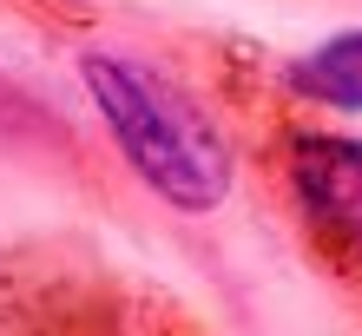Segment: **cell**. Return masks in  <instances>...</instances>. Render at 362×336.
Instances as JSON below:
<instances>
[{"mask_svg":"<svg viewBox=\"0 0 362 336\" xmlns=\"http://www.w3.org/2000/svg\"><path fill=\"white\" fill-rule=\"evenodd\" d=\"M224 93L296 244L329 284H343L362 303V139L316 125L296 99H284V79L238 66L224 73Z\"/></svg>","mask_w":362,"mask_h":336,"instance_id":"cell-1","label":"cell"},{"mask_svg":"<svg viewBox=\"0 0 362 336\" xmlns=\"http://www.w3.org/2000/svg\"><path fill=\"white\" fill-rule=\"evenodd\" d=\"M86 93L99 99L105 125H112L119 152L132 158V172L152 185L158 198H172L178 212H211L230 192V145L204 119V106L172 86L165 73L139 66L119 53H86Z\"/></svg>","mask_w":362,"mask_h":336,"instance_id":"cell-2","label":"cell"},{"mask_svg":"<svg viewBox=\"0 0 362 336\" xmlns=\"http://www.w3.org/2000/svg\"><path fill=\"white\" fill-rule=\"evenodd\" d=\"M0 336H191L152 290L112 277L79 244H27L0 257Z\"/></svg>","mask_w":362,"mask_h":336,"instance_id":"cell-3","label":"cell"},{"mask_svg":"<svg viewBox=\"0 0 362 336\" xmlns=\"http://www.w3.org/2000/svg\"><path fill=\"white\" fill-rule=\"evenodd\" d=\"M284 86L303 93V99H323V106L362 112V33H336L329 47L296 59V66L284 73Z\"/></svg>","mask_w":362,"mask_h":336,"instance_id":"cell-4","label":"cell"}]
</instances>
